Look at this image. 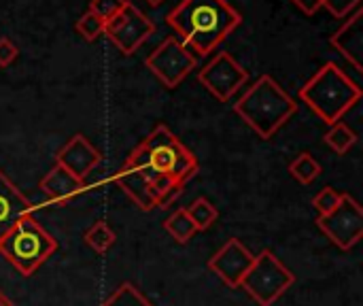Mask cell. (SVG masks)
<instances>
[{
  "label": "cell",
  "mask_w": 363,
  "mask_h": 306,
  "mask_svg": "<svg viewBox=\"0 0 363 306\" xmlns=\"http://www.w3.org/2000/svg\"><path fill=\"white\" fill-rule=\"evenodd\" d=\"M198 170L200 164L196 155L170 132L168 126L160 124L130 153L113 181L140 211L149 213L160 209L168 192L185 187Z\"/></svg>",
  "instance_id": "cell-1"
},
{
  "label": "cell",
  "mask_w": 363,
  "mask_h": 306,
  "mask_svg": "<svg viewBox=\"0 0 363 306\" xmlns=\"http://www.w3.org/2000/svg\"><path fill=\"white\" fill-rule=\"evenodd\" d=\"M166 23L204 58L242 23V15L228 0H181L166 15Z\"/></svg>",
  "instance_id": "cell-2"
},
{
  "label": "cell",
  "mask_w": 363,
  "mask_h": 306,
  "mask_svg": "<svg viewBox=\"0 0 363 306\" xmlns=\"http://www.w3.org/2000/svg\"><path fill=\"white\" fill-rule=\"evenodd\" d=\"M234 113L259 138L268 141L298 113V102L270 75H262L238 98Z\"/></svg>",
  "instance_id": "cell-3"
},
{
  "label": "cell",
  "mask_w": 363,
  "mask_h": 306,
  "mask_svg": "<svg viewBox=\"0 0 363 306\" xmlns=\"http://www.w3.org/2000/svg\"><path fill=\"white\" fill-rule=\"evenodd\" d=\"M300 100L321 121L332 126L362 100V87L338 64L328 62L302 85Z\"/></svg>",
  "instance_id": "cell-4"
},
{
  "label": "cell",
  "mask_w": 363,
  "mask_h": 306,
  "mask_svg": "<svg viewBox=\"0 0 363 306\" xmlns=\"http://www.w3.org/2000/svg\"><path fill=\"white\" fill-rule=\"evenodd\" d=\"M57 249V241L30 215L21 217L2 239L0 256L23 277H32Z\"/></svg>",
  "instance_id": "cell-5"
},
{
  "label": "cell",
  "mask_w": 363,
  "mask_h": 306,
  "mask_svg": "<svg viewBox=\"0 0 363 306\" xmlns=\"http://www.w3.org/2000/svg\"><path fill=\"white\" fill-rule=\"evenodd\" d=\"M296 281V275L270 251L264 249L253 258L240 288L259 306H272Z\"/></svg>",
  "instance_id": "cell-6"
},
{
  "label": "cell",
  "mask_w": 363,
  "mask_h": 306,
  "mask_svg": "<svg viewBox=\"0 0 363 306\" xmlns=\"http://www.w3.org/2000/svg\"><path fill=\"white\" fill-rule=\"evenodd\" d=\"M145 64L164 87L172 89L181 85L194 68H198V55L177 36H168L149 53Z\"/></svg>",
  "instance_id": "cell-7"
},
{
  "label": "cell",
  "mask_w": 363,
  "mask_h": 306,
  "mask_svg": "<svg viewBox=\"0 0 363 306\" xmlns=\"http://www.w3.org/2000/svg\"><path fill=\"white\" fill-rule=\"evenodd\" d=\"M317 226L338 249L349 251L363 236L362 204L351 194H342L338 207L332 213L317 217Z\"/></svg>",
  "instance_id": "cell-8"
},
{
  "label": "cell",
  "mask_w": 363,
  "mask_h": 306,
  "mask_svg": "<svg viewBox=\"0 0 363 306\" xmlns=\"http://www.w3.org/2000/svg\"><path fill=\"white\" fill-rule=\"evenodd\" d=\"M155 32V23L147 13H143L134 2H125L123 9L104 23V34L113 40V45L123 53L132 55L138 47Z\"/></svg>",
  "instance_id": "cell-9"
},
{
  "label": "cell",
  "mask_w": 363,
  "mask_h": 306,
  "mask_svg": "<svg viewBox=\"0 0 363 306\" xmlns=\"http://www.w3.org/2000/svg\"><path fill=\"white\" fill-rule=\"evenodd\" d=\"M198 79L219 102H228L236 92H240L242 85L249 83V70H245L232 53L219 51L198 72Z\"/></svg>",
  "instance_id": "cell-10"
},
{
  "label": "cell",
  "mask_w": 363,
  "mask_h": 306,
  "mask_svg": "<svg viewBox=\"0 0 363 306\" xmlns=\"http://www.w3.org/2000/svg\"><path fill=\"white\" fill-rule=\"evenodd\" d=\"M253 253L238 241V239H230L211 260H208V268L228 285V288H240L245 275L249 273L251 264H253Z\"/></svg>",
  "instance_id": "cell-11"
},
{
  "label": "cell",
  "mask_w": 363,
  "mask_h": 306,
  "mask_svg": "<svg viewBox=\"0 0 363 306\" xmlns=\"http://www.w3.org/2000/svg\"><path fill=\"white\" fill-rule=\"evenodd\" d=\"M102 162V153L85 138V134H74L55 153V164L66 168L72 177L85 181V177Z\"/></svg>",
  "instance_id": "cell-12"
},
{
  "label": "cell",
  "mask_w": 363,
  "mask_h": 306,
  "mask_svg": "<svg viewBox=\"0 0 363 306\" xmlns=\"http://www.w3.org/2000/svg\"><path fill=\"white\" fill-rule=\"evenodd\" d=\"M38 187L43 190V194L47 196L49 202L57 204V207H66L70 200H74L77 196H81L87 190V183L72 177L66 168H62L60 164H55L38 183Z\"/></svg>",
  "instance_id": "cell-13"
},
{
  "label": "cell",
  "mask_w": 363,
  "mask_h": 306,
  "mask_svg": "<svg viewBox=\"0 0 363 306\" xmlns=\"http://www.w3.org/2000/svg\"><path fill=\"white\" fill-rule=\"evenodd\" d=\"M34 204L17 190V185L0 170V239L26 215L34 213Z\"/></svg>",
  "instance_id": "cell-14"
},
{
  "label": "cell",
  "mask_w": 363,
  "mask_h": 306,
  "mask_svg": "<svg viewBox=\"0 0 363 306\" xmlns=\"http://www.w3.org/2000/svg\"><path fill=\"white\" fill-rule=\"evenodd\" d=\"M362 9H355L347 21L332 34L330 43L342 53V58L355 68L362 70V47H363V34H362Z\"/></svg>",
  "instance_id": "cell-15"
},
{
  "label": "cell",
  "mask_w": 363,
  "mask_h": 306,
  "mask_svg": "<svg viewBox=\"0 0 363 306\" xmlns=\"http://www.w3.org/2000/svg\"><path fill=\"white\" fill-rule=\"evenodd\" d=\"M164 230L179 243V245H187L194 236H196V226L189 219L185 209H177L168 215V219L164 222Z\"/></svg>",
  "instance_id": "cell-16"
},
{
  "label": "cell",
  "mask_w": 363,
  "mask_h": 306,
  "mask_svg": "<svg viewBox=\"0 0 363 306\" xmlns=\"http://www.w3.org/2000/svg\"><path fill=\"white\" fill-rule=\"evenodd\" d=\"M323 143H325L334 153H338V155H347V153L355 147V143H357V134H355L347 124L336 121V124H332V126H330V130L325 132Z\"/></svg>",
  "instance_id": "cell-17"
},
{
  "label": "cell",
  "mask_w": 363,
  "mask_h": 306,
  "mask_svg": "<svg viewBox=\"0 0 363 306\" xmlns=\"http://www.w3.org/2000/svg\"><path fill=\"white\" fill-rule=\"evenodd\" d=\"M85 245L96 251L98 256H104L108 253V249L117 243V234L113 232V228L106 224V222H96L83 236Z\"/></svg>",
  "instance_id": "cell-18"
},
{
  "label": "cell",
  "mask_w": 363,
  "mask_h": 306,
  "mask_svg": "<svg viewBox=\"0 0 363 306\" xmlns=\"http://www.w3.org/2000/svg\"><path fill=\"white\" fill-rule=\"evenodd\" d=\"M185 211H187V215H189V219L194 222V226H196L198 232H200V230H208V228L219 219L217 207H215L208 198H204V196L196 198L189 207H185Z\"/></svg>",
  "instance_id": "cell-19"
},
{
  "label": "cell",
  "mask_w": 363,
  "mask_h": 306,
  "mask_svg": "<svg viewBox=\"0 0 363 306\" xmlns=\"http://www.w3.org/2000/svg\"><path fill=\"white\" fill-rule=\"evenodd\" d=\"M100 306H153V302L134 283L125 281Z\"/></svg>",
  "instance_id": "cell-20"
},
{
  "label": "cell",
  "mask_w": 363,
  "mask_h": 306,
  "mask_svg": "<svg viewBox=\"0 0 363 306\" xmlns=\"http://www.w3.org/2000/svg\"><path fill=\"white\" fill-rule=\"evenodd\" d=\"M323 173L321 164L311 155V153H300L291 164H289V175L302 183V185H311L313 181L319 179V175Z\"/></svg>",
  "instance_id": "cell-21"
},
{
  "label": "cell",
  "mask_w": 363,
  "mask_h": 306,
  "mask_svg": "<svg viewBox=\"0 0 363 306\" xmlns=\"http://www.w3.org/2000/svg\"><path fill=\"white\" fill-rule=\"evenodd\" d=\"M77 32L85 38V40H96L100 34H104V21L98 17V15H94L91 11H87L85 15H81L79 17V21H77Z\"/></svg>",
  "instance_id": "cell-22"
},
{
  "label": "cell",
  "mask_w": 363,
  "mask_h": 306,
  "mask_svg": "<svg viewBox=\"0 0 363 306\" xmlns=\"http://www.w3.org/2000/svg\"><path fill=\"white\" fill-rule=\"evenodd\" d=\"M340 198H342V194L336 192L334 187H323V190L313 198V207L317 209L319 215H328V213H332V211L338 207Z\"/></svg>",
  "instance_id": "cell-23"
},
{
  "label": "cell",
  "mask_w": 363,
  "mask_h": 306,
  "mask_svg": "<svg viewBox=\"0 0 363 306\" xmlns=\"http://www.w3.org/2000/svg\"><path fill=\"white\" fill-rule=\"evenodd\" d=\"M125 2H128V0H91V2H89V11H91L94 15H98V17L106 23V21H111V19L123 9Z\"/></svg>",
  "instance_id": "cell-24"
},
{
  "label": "cell",
  "mask_w": 363,
  "mask_h": 306,
  "mask_svg": "<svg viewBox=\"0 0 363 306\" xmlns=\"http://www.w3.org/2000/svg\"><path fill=\"white\" fill-rule=\"evenodd\" d=\"M362 0H323V6L338 19L349 17L355 9H359Z\"/></svg>",
  "instance_id": "cell-25"
},
{
  "label": "cell",
  "mask_w": 363,
  "mask_h": 306,
  "mask_svg": "<svg viewBox=\"0 0 363 306\" xmlns=\"http://www.w3.org/2000/svg\"><path fill=\"white\" fill-rule=\"evenodd\" d=\"M17 55H19L17 45L11 38H0V66L2 68L11 66L17 60Z\"/></svg>",
  "instance_id": "cell-26"
},
{
  "label": "cell",
  "mask_w": 363,
  "mask_h": 306,
  "mask_svg": "<svg viewBox=\"0 0 363 306\" xmlns=\"http://www.w3.org/2000/svg\"><path fill=\"white\" fill-rule=\"evenodd\" d=\"M294 4L306 15H315L319 9H323V0H294Z\"/></svg>",
  "instance_id": "cell-27"
},
{
  "label": "cell",
  "mask_w": 363,
  "mask_h": 306,
  "mask_svg": "<svg viewBox=\"0 0 363 306\" xmlns=\"http://www.w3.org/2000/svg\"><path fill=\"white\" fill-rule=\"evenodd\" d=\"M0 306H15V305H13V300H11L6 294H2V292H0Z\"/></svg>",
  "instance_id": "cell-28"
},
{
  "label": "cell",
  "mask_w": 363,
  "mask_h": 306,
  "mask_svg": "<svg viewBox=\"0 0 363 306\" xmlns=\"http://www.w3.org/2000/svg\"><path fill=\"white\" fill-rule=\"evenodd\" d=\"M147 2H149L151 6H160V4H162L164 0H147Z\"/></svg>",
  "instance_id": "cell-29"
}]
</instances>
